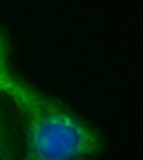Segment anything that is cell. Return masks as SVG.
Returning <instances> with one entry per match:
<instances>
[{
	"mask_svg": "<svg viewBox=\"0 0 143 160\" xmlns=\"http://www.w3.org/2000/svg\"><path fill=\"white\" fill-rule=\"evenodd\" d=\"M0 160H15V132L7 107L0 102Z\"/></svg>",
	"mask_w": 143,
	"mask_h": 160,
	"instance_id": "3957f363",
	"label": "cell"
},
{
	"mask_svg": "<svg viewBox=\"0 0 143 160\" xmlns=\"http://www.w3.org/2000/svg\"><path fill=\"white\" fill-rule=\"evenodd\" d=\"M13 105L24 118L26 160H92L98 154L100 137L94 128L30 83Z\"/></svg>",
	"mask_w": 143,
	"mask_h": 160,
	"instance_id": "6da1fadb",
	"label": "cell"
},
{
	"mask_svg": "<svg viewBox=\"0 0 143 160\" xmlns=\"http://www.w3.org/2000/svg\"><path fill=\"white\" fill-rule=\"evenodd\" d=\"M26 86H28V81H24L22 77L13 73L11 64H9V38L0 32V94L13 102L24 92Z\"/></svg>",
	"mask_w": 143,
	"mask_h": 160,
	"instance_id": "7a4b0ae2",
	"label": "cell"
}]
</instances>
